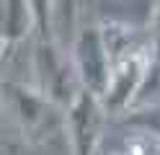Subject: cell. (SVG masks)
<instances>
[{"label":"cell","instance_id":"cell-11","mask_svg":"<svg viewBox=\"0 0 160 155\" xmlns=\"http://www.w3.org/2000/svg\"><path fill=\"white\" fill-rule=\"evenodd\" d=\"M0 111H3V93H0Z\"/></svg>","mask_w":160,"mask_h":155},{"label":"cell","instance_id":"cell-4","mask_svg":"<svg viewBox=\"0 0 160 155\" xmlns=\"http://www.w3.org/2000/svg\"><path fill=\"white\" fill-rule=\"evenodd\" d=\"M103 26L127 31H147L155 16V0H93Z\"/></svg>","mask_w":160,"mask_h":155},{"label":"cell","instance_id":"cell-6","mask_svg":"<svg viewBox=\"0 0 160 155\" xmlns=\"http://www.w3.org/2000/svg\"><path fill=\"white\" fill-rule=\"evenodd\" d=\"M80 0H49V31L59 47H65L75 36Z\"/></svg>","mask_w":160,"mask_h":155},{"label":"cell","instance_id":"cell-5","mask_svg":"<svg viewBox=\"0 0 160 155\" xmlns=\"http://www.w3.org/2000/svg\"><path fill=\"white\" fill-rule=\"evenodd\" d=\"M36 28L28 0H0V39L5 44L26 39Z\"/></svg>","mask_w":160,"mask_h":155},{"label":"cell","instance_id":"cell-9","mask_svg":"<svg viewBox=\"0 0 160 155\" xmlns=\"http://www.w3.org/2000/svg\"><path fill=\"white\" fill-rule=\"evenodd\" d=\"M150 28H155V36H152V49L160 52V5H155V16H152V23Z\"/></svg>","mask_w":160,"mask_h":155},{"label":"cell","instance_id":"cell-1","mask_svg":"<svg viewBox=\"0 0 160 155\" xmlns=\"http://www.w3.org/2000/svg\"><path fill=\"white\" fill-rule=\"evenodd\" d=\"M62 52L65 47H59L54 39H39V47L34 54V72L39 80V93L52 103L67 106L83 85L75 75L72 62Z\"/></svg>","mask_w":160,"mask_h":155},{"label":"cell","instance_id":"cell-7","mask_svg":"<svg viewBox=\"0 0 160 155\" xmlns=\"http://www.w3.org/2000/svg\"><path fill=\"white\" fill-rule=\"evenodd\" d=\"M111 155H158L160 152V134L155 129H137V132H124L116 140Z\"/></svg>","mask_w":160,"mask_h":155},{"label":"cell","instance_id":"cell-2","mask_svg":"<svg viewBox=\"0 0 160 155\" xmlns=\"http://www.w3.org/2000/svg\"><path fill=\"white\" fill-rule=\"evenodd\" d=\"M70 49H72V62L75 75L80 80V85L85 90L101 96L108 80V65H111V57H108L106 41L101 28H80L75 31L72 41H70Z\"/></svg>","mask_w":160,"mask_h":155},{"label":"cell","instance_id":"cell-3","mask_svg":"<svg viewBox=\"0 0 160 155\" xmlns=\"http://www.w3.org/2000/svg\"><path fill=\"white\" fill-rule=\"evenodd\" d=\"M103 106L96 93L80 88L67 103V134L75 147V155H93L101 142Z\"/></svg>","mask_w":160,"mask_h":155},{"label":"cell","instance_id":"cell-8","mask_svg":"<svg viewBox=\"0 0 160 155\" xmlns=\"http://www.w3.org/2000/svg\"><path fill=\"white\" fill-rule=\"evenodd\" d=\"M28 8H31L34 21H36L39 39H52V31H49V0H28Z\"/></svg>","mask_w":160,"mask_h":155},{"label":"cell","instance_id":"cell-12","mask_svg":"<svg viewBox=\"0 0 160 155\" xmlns=\"http://www.w3.org/2000/svg\"><path fill=\"white\" fill-rule=\"evenodd\" d=\"M158 155H160V152H158Z\"/></svg>","mask_w":160,"mask_h":155},{"label":"cell","instance_id":"cell-10","mask_svg":"<svg viewBox=\"0 0 160 155\" xmlns=\"http://www.w3.org/2000/svg\"><path fill=\"white\" fill-rule=\"evenodd\" d=\"M5 47H8V44L0 39V70H3V65H5Z\"/></svg>","mask_w":160,"mask_h":155}]
</instances>
